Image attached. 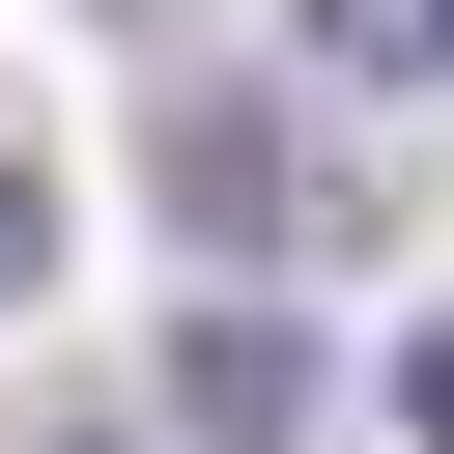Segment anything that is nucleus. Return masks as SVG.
Returning <instances> with one entry per match:
<instances>
[{
	"mask_svg": "<svg viewBox=\"0 0 454 454\" xmlns=\"http://www.w3.org/2000/svg\"><path fill=\"white\" fill-rule=\"evenodd\" d=\"M0 454H170V426H114V397H28V426H0Z\"/></svg>",
	"mask_w": 454,
	"mask_h": 454,
	"instance_id": "nucleus-5",
	"label": "nucleus"
},
{
	"mask_svg": "<svg viewBox=\"0 0 454 454\" xmlns=\"http://www.w3.org/2000/svg\"><path fill=\"white\" fill-rule=\"evenodd\" d=\"M142 199H170V255H227V284H255V255L312 227V142H284L255 85H170V114H142Z\"/></svg>",
	"mask_w": 454,
	"mask_h": 454,
	"instance_id": "nucleus-1",
	"label": "nucleus"
},
{
	"mask_svg": "<svg viewBox=\"0 0 454 454\" xmlns=\"http://www.w3.org/2000/svg\"><path fill=\"white\" fill-rule=\"evenodd\" d=\"M170 454H312V340L284 312H170Z\"/></svg>",
	"mask_w": 454,
	"mask_h": 454,
	"instance_id": "nucleus-2",
	"label": "nucleus"
},
{
	"mask_svg": "<svg viewBox=\"0 0 454 454\" xmlns=\"http://www.w3.org/2000/svg\"><path fill=\"white\" fill-rule=\"evenodd\" d=\"M142 28H170V0H142Z\"/></svg>",
	"mask_w": 454,
	"mask_h": 454,
	"instance_id": "nucleus-7",
	"label": "nucleus"
},
{
	"mask_svg": "<svg viewBox=\"0 0 454 454\" xmlns=\"http://www.w3.org/2000/svg\"><path fill=\"white\" fill-rule=\"evenodd\" d=\"M28 284H57V170L0 142V312H28Z\"/></svg>",
	"mask_w": 454,
	"mask_h": 454,
	"instance_id": "nucleus-4",
	"label": "nucleus"
},
{
	"mask_svg": "<svg viewBox=\"0 0 454 454\" xmlns=\"http://www.w3.org/2000/svg\"><path fill=\"white\" fill-rule=\"evenodd\" d=\"M284 28H312L369 114H426V85H454V0H284Z\"/></svg>",
	"mask_w": 454,
	"mask_h": 454,
	"instance_id": "nucleus-3",
	"label": "nucleus"
},
{
	"mask_svg": "<svg viewBox=\"0 0 454 454\" xmlns=\"http://www.w3.org/2000/svg\"><path fill=\"white\" fill-rule=\"evenodd\" d=\"M397 426H426V454H454V340H397Z\"/></svg>",
	"mask_w": 454,
	"mask_h": 454,
	"instance_id": "nucleus-6",
	"label": "nucleus"
}]
</instances>
